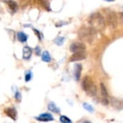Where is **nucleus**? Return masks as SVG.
I'll list each match as a JSON object with an SVG mask.
<instances>
[{
	"mask_svg": "<svg viewBox=\"0 0 123 123\" xmlns=\"http://www.w3.org/2000/svg\"><path fill=\"white\" fill-rule=\"evenodd\" d=\"M105 1H107V2H112L114 0H105Z\"/></svg>",
	"mask_w": 123,
	"mask_h": 123,
	"instance_id": "obj_25",
	"label": "nucleus"
},
{
	"mask_svg": "<svg viewBox=\"0 0 123 123\" xmlns=\"http://www.w3.org/2000/svg\"><path fill=\"white\" fill-rule=\"evenodd\" d=\"M83 107H84V109H85L86 110H87L88 112L92 113V112L94 111L93 107L91 104H88V103H86V102L83 103Z\"/></svg>",
	"mask_w": 123,
	"mask_h": 123,
	"instance_id": "obj_18",
	"label": "nucleus"
},
{
	"mask_svg": "<svg viewBox=\"0 0 123 123\" xmlns=\"http://www.w3.org/2000/svg\"><path fill=\"white\" fill-rule=\"evenodd\" d=\"M31 75H32L31 73H28V74H26V75H25V81H26V82H28L29 80H31V77H32Z\"/></svg>",
	"mask_w": 123,
	"mask_h": 123,
	"instance_id": "obj_20",
	"label": "nucleus"
},
{
	"mask_svg": "<svg viewBox=\"0 0 123 123\" xmlns=\"http://www.w3.org/2000/svg\"><path fill=\"white\" fill-rule=\"evenodd\" d=\"M82 88L90 96H94L97 93V87L89 76H86L83 78L82 82Z\"/></svg>",
	"mask_w": 123,
	"mask_h": 123,
	"instance_id": "obj_3",
	"label": "nucleus"
},
{
	"mask_svg": "<svg viewBox=\"0 0 123 123\" xmlns=\"http://www.w3.org/2000/svg\"><path fill=\"white\" fill-rule=\"evenodd\" d=\"M59 120L62 123H72V121L70 118H68V117L66 116H61L60 118H59Z\"/></svg>",
	"mask_w": 123,
	"mask_h": 123,
	"instance_id": "obj_19",
	"label": "nucleus"
},
{
	"mask_svg": "<svg viewBox=\"0 0 123 123\" xmlns=\"http://www.w3.org/2000/svg\"><path fill=\"white\" fill-rule=\"evenodd\" d=\"M17 37H18V41H20L21 43L26 42L27 40H28V36L25 33H23V32H19V33H18Z\"/></svg>",
	"mask_w": 123,
	"mask_h": 123,
	"instance_id": "obj_13",
	"label": "nucleus"
},
{
	"mask_svg": "<svg viewBox=\"0 0 123 123\" xmlns=\"http://www.w3.org/2000/svg\"><path fill=\"white\" fill-rule=\"evenodd\" d=\"M36 52L37 53L38 55L39 54V53H40V49H39V47H38V46H37V47L36 48Z\"/></svg>",
	"mask_w": 123,
	"mask_h": 123,
	"instance_id": "obj_23",
	"label": "nucleus"
},
{
	"mask_svg": "<svg viewBox=\"0 0 123 123\" xmlns=\"http://www.w3.org/2000/svg\"><path fill=\"white\" fill-rule=\"evenodd\" d=\"M86 56L87 55L85 51L74 52L73 54L70 58V62H77V61L83 60L86 58Z\"/></svg>",
	"mask_w": 123,
	"mask_h": 123,
	"instance_id": "obj_5",
	"label": "nucleus"
},
{
	"mask_svg": "<svg viewBox=\"0 0 123 123\" xmlns=\"http://www.w3.org/2000/svg\"><path fill=\"white\" fill-rule=\"evenodd\" d=\"M64 41H65V38L64 37H57L56 38L54 41V43L57 45V46H62L64 43Z\"/></svg>",
	"mask_w": 123,
	"mask_h": 123,
	"instance_id": "obj_17",
	"label": "nucleus"
},
{
	"mask_svg": "<svg viewBox=\"0 0 123 123\" xmlns=\"http://www.w3.org/2000/svg\"><path fill=\"white\" fill-rule=\"evenodd\" d=\"M106 23L111 28H115L117 26V16L114 12H111L106 17Z\"/></svg>",
	"mask_w": 123,
	"mask_h": 123,
	"instance_id": "obj_4",
	"label": "nucleus"
},
{
	"mask_svg": "<svg viewBox=\"0 0 123 123\" xmlns=\"http://www.w3.org/2000/svg\"><path fill=\"white\" fill-rule=\"evenodd\" d=\"M6 3L8 5V6L10 7V8L14 11V12H16L17 10H18V5L17 3L15 2V1H12V0H7V1H6Z\"/></svg>",
	"mask_w": 123,
	"mask_h": 123,
	"instance_id": "obj_16",
	"label": "nucleus"
},
{
	"mask_svg": "<svg viewBox=\"0 0 123 123\" xmlns=\"http://www.w3.org/2000/svg\"><path fill=\"white\" fill-rule=\"evenodd\" d=\"M119 18L120 22H121L122 24L123 25V12H122L119 13Z\"/></svg>",
	"mask_w": 123,
	"mask_h": 123,
	"instance_id": "obj_21",
	"label": "nucleus"
},
{
	"mask_svg": "<svg viewBox=\"0 0 123 123\" xmlns=\"http://www.w3.org/2000/svg\"><path fill=\"white\" fill-rule=\"evenodd\" d=\"M31 55H32V49L28 46H24L23 49V58L25 59H28L31 58Z\"/></svg>",
	"mask_w": 123,
	"mask_h": 123,
	"instance_id": "obj_11",
	"label": "nucleus"
},
{
	"mask_svg": "<svg viewBox=\"0 0 123 123\" xmlns=\"http://www.w3.org/2000/svg\"><path fill=\"white\" fill-rule=\"evenodd\" d=\"M15 98H16V99L17 100H18V98H19V99L20 100V93H19V92H17L16 93V94H15Z\"/></svg>",
	"mask_w": 123,
	"mask_h": 123,
	"instance_id": "obj_22",
	"label": "nucleus"
},
{
	"mask_svg": "<svg viewBox=\"0 0 123 123\" xmlns=\"http://www.w3.org/2000/svg\"><path fill=\"white\" fill-rule=\"evenodd\" d=\"M70 50L72 52H77L86 50V45L83 42H75L73 43L70 46Z\"/></svg>",
	"mask_w": 123,
	"mask_h": 123,
	"instance_id": "obj_6",
	"label": "nucleus"
},
{
	"mask_svg": "<svg viewBox=\"0 0 123 123\" xmlns=\"http://www.w3.org/2000/svg\"><path fill=\"white\" fill-rule=\"evenodd\" d=\"M81 71H82V65L80 64H76L75 66L74 75H75V78L77 81H78L80 78Z\"/></svg>",
	"mask_w": 123,
	"mask_h": 123,
	"instance_id": "obj_12",
	"label": "nucleus"
},
{
	"mask_svg": "<svg viewBox=\"0 0 123 123\" xmlns=\"http://www.w3.org/2000/svg\"><path fill=\"white\" fill-rule=\"evenodd\" d=\"M41 59H42V60H43V62H50L51 60L50 54H49V51H44L42 53Z\"/></svg>",
	"mask_w": 123,
	"mask_h": 123,
	"instance_id": "obj_15",
	"label": "nucleus"
},
{
	"mask_svg": "<svg viewBox=\"0 0 123 123\" xmlns=\"http://www.w3.org/2000/svg\"><path fill=\"white\" fill-rule=\"evenodd\" d=\"M5 114L9 116L11 119H12L13 120H16L17 119V111L15 110V108H7L5 110Z\"/></svg>",
	"mask_w": 123,
	"mask_h": 123,
	"instance_id": "obj_10",
	"label": "nucleus"
},
{
	"mask_svg": "<svg viewBox=\"0 0 123 123\" xmlns=\"http://www.w3.org/2000/svg\"><path fill=\"white\" fill-rule=\"evenodd\" d=\"M96 33L97 31L91 27H83L78 31V35L81 41L91 43L96 39Z\"/></svg>",
	"mask_w": 123,
	"mask_h": 123,
	"instance_id": "obj_2",
	"label": "nucleus"
},
{
	"mask_svg": "<svg viewBox=\"0 0 123 123\" xmlns=\"http://www.w3.org/2000/svg\"><path fill=\"white\" fill-rule=\"evenodd\" d=\"M83 123H92V122H91L90 121H84Z\"/></svg>",
	"mask_w": 123,
	"mask_h": 123,
	"instance_id": "obj_24",
	"label": "nucleus"
},
{
	"mask_svg": "<svg viewBox=\"0 0 123 123\" xmlns=\"http://www.w3.org/2000/svg\"><path fill=\"white\" fill-rule=\"evenodd\" d=\"M88 23L90 27L93 28L96 31H103L106 28L104 18L99 12L91 14L88 18Z\"/></svg>",
	"mask_w": 123,
	"mask_h": 123,
	"instance_id": "obj_1",
	"label": "nucleus"
},
{
	"mask_svg": "<svg viewBox=\"0 0 123 123\" xmlns=\"http://www.w3.org/2000/svg\"><path fill=\"white\" fill-rule=\"evenodd\" d=\"M111 106L117 109V110H122L123 109V99L117 98H111Z\"/></svg>",
	"mask_w": 123,
	"mask_h": 123,
	"instance_id": "obj_8",
	"label": "nucleus"
},
{
	"mask_svg": "<svg viewBox=\"0 0 123 123\" xmlns=\"http://www.w3.org/2000/svg\"><path fill=\"white\" fill-rule=\"evenodd\" d=\"M48 109L51 111H52V112H54V113H56V114H58V113H59V111H60V110H59V109L56 106V104H54V103H53V102H50L49 104H48Z\"/></svg>",
	"mask_w": 123,
	"mask_h": 123,
	"instance_id": "obj_14",
	"label": "nucleus"
},
{
	"mask_svg": "<svg viewBox=\"0 0 123 123\" xmlns=\"http://www.w3.org/2000/svg\"><path fill=\"white\" fill-rule=\"evenodd\" d=\"M36 119L38 120L42 121V122H49V121L54 120L53 116L51 114H49V113H43V114H41L38 117H36Z\"/></svg>",
	"mask_w": 123,
	"mask_h": 123,
	"instance_id": "obj_9",
	"label": "nucleus"
},
{
	"mask_svg": "<svg viewBox=\"0 0 123 123\" xmlns=\"http://www.w3.org/2000/svg\"><path fill=\"white\" fill-rule=\"evenodd\" d=\"M100 88H101V96H102L101 102L104 105H108L109 101V94H108L107 90H106L105 86L103 83H101Z\"/></svg>",
	"mask_w": 123,
	"mask_h": 123,
	"instance_id": "obj_7",
	"label": "nucleus"
}]
</instances>
